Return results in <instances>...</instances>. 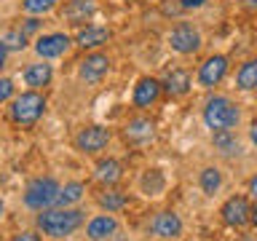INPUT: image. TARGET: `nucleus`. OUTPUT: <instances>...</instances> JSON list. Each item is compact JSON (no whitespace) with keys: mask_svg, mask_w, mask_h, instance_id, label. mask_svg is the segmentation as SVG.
Returning <instances> with one entry per match:
<instances>
[{"mask_svg":"<svg viewBox=\"0 0 257 241\" xmlns=\"http://www.w3.org/2000/svg\"><path fill=\"white\" fill-rule=\"evenodd\" d=\"M96 204H99L104 212L118 214V212H123V209L128 206V196L123 190H118V188H102L99 193H96Z\"/></svg>","mask_w":257,"mask_h":241,"instance_id":"obj_21","label":"nucleus"},{"mask_svg":"<svg viewBox=\"0 0 257 241\" xmlns=\"http://www.w3.org/2000/svg\"><path fill=\"white\" fill-rule=\"evenodd\" d=\"M6 62H8V48L3 46V40H0V70L6 67Z\"/></svg>","mask_w":257,"mask_h":241,"instance_id":"obj_33","label":"nucleus"},{"mask_svg":"<svg viewBox=\"0 0 257 241\" xmlns=\"http://www.w3.org/2000/svg\"><path fill=\"white\" fill-rule=\"evenodd\" d=\"M62 241H67V238H62Z\"/></svg>","mask_w":257,"mask_h":241,"instance_id":"obj_37","label":"nucleus"},{"mask_svg":"<svg viewBox=\"0 0 257 241\" xmlns=\"http://www.w3.org/2000/svg\"><path fill=\"white\" fill-rule=\"evenodd\" d=\"M3 214H6V201L0 198V217H3Z\"/></svg>","mask_w":257,"mask_h":241,"instance_id":"obj_36","label":"nucleus"},{"mask_svg":"<svg viewBox=\"0 0 257 241\" xmlns=\"http://www.w3.org/2000/svg\"><path fill=\"white\" fill-rule=\"evenodd\" d=\"M96 14V0H67L64 3V19L72 27H83L86 22H91Z\"/></svg>","mask_w":257,"mask_h":241,"instance_id":"obj_16","label":"nucleus"},{"mask_svg":"<svg viewBox=\"0 0 257 241\" xmlns=\"http://www.w3.org/2000/svg\"><path fill=\"white\" fill-rule=\"evenodd\" d=\"M59 190L62 185L54 180V177H35V180L27 182L24 188V206L35 209V212H43V209L56 206L59 201Z\"/></svg>","mask_w":257,"mask_h":241,"instance_id":"obj_4","label":"nucleus"},{"mask_svg":"<svg viewBox=\"0 0 257 241\" xmlns=\"http://www.w3.org/2000/svg\"><path fill=\"white\" fill-rule=\"evenodd\" d=\"M249 225L257 228V201H252V212H249Z\"/></svg>","mask_w":257,"mask_h":241,"instance_id":"obj_34","label":"nucleus"},{"mask_svg":"<svg viewBox=\"0 0 257 241\" xmlns=\"http://www.w3.org/2000/svg\"><path fill=\"white\" fill-rule=\"evenodd\" d=\"M166 40H169V48L180 56H193V54L201 51V46H204V35H201V30L193 22H177L174 27L169 30Z\"/></svg>","mask_w":257,"mask_h":241,"instance_id":"obj_5","label":"nucleus"},{"mask_svg":"<svg viewBox=\"0 0 257 241\" xmlns=\"http://www.w3.org/2000/svg\"><path fill=\"white\" fill-rule=\"evenodd\" d=\"M222 169L220 166H214V164H209V166H204L198 172V188L204 190V196H217V193L222 190Z\"/></svg>","mask_w":257,"mask_h":241,"instance_id":"obj_23","label":"nucleus"},{"mask_svg":"<svg viewBox=\"0 0 257 241\" xmlns=\"http://www.w3.org/2000/svg\"><path fill=\"white\" fill-rule=\"evenodd\" d=\"M123 140L134 148H145L156 140V120L148 115H134L123 124Z\"/></svg>","mask_w":257,"mask_h":241,"instance_id":"obj_11","label":"nucleus"},{"mask_svg":"<svg viewBox=\"0 0 257 241\" xmlns=\"http://www.w3.org/2000/svg\"><path fill=\"white\" fill-rule=\"evenodd\" d=\"M236 88L238 91H254L257 88V59H246L236 70Z\"/></svg>","mask_w":257,"mask_h":241,"instance_id":"obj_24","label":"nucleus"},{"mask_svg":"<svg viewBox=\"0 0 257 241\" xmlns=\"http://www.w3.org/2000/svg\"><path fill=\"white\" fill-rule=\"evenodd\" d=\"M110 142H112V132L104 126H86V129H80L75 134V140H72L75 150L83 153V156H99Z\"/></svg>","mask_w":257,"mask_h":241,"instance_id":"obj_6","label":"nucleus"},{"mask_svg":"<svg viewBox=\"0 0 257 241\" xmlns=\"http://www.w3.org/2000/svg\"><path fill=\"white\" fill-rule=\"evenodd\" d=\"M212 148L222 158H236L241 156V140L236 132H212Z\"/></svg>","mask_w":257,"mask_h":241,"instance_id":"obj_20","label":"nucleus"},{"mask_svg":"<svg viewBox=\"0 0 257 241\" xmlns=\"http://www.w3.org/2000/svg\"><path fill=\"white\" fill-rule=\"evenodd\" d=\"M249 142H252L254 148H257V120H254L252 126H249Z\"/></svg>","mask_w":257,"mask_h":241,"instance_id":"obj_35","label":"nucleus"},{"mask_svg":"<svg viewBox=\"0 0 257 241\" xmlns=\"http://www.w3.org/2000/svg\"><path fill=\"white\" fill-rule=\"evenodd\" d=\"M148 230L156 238H161V241H174V238L182 236L185 222H182V217L177 214V212H172V209H161V212H156V214L150 217Z\"/></svg>","mask_w":257,"mask_h":241,"instance_id":"obj_9","label":"nucleus"},{"mask_svg":"<svg viewBox=\"0 0 257 241\" xmlns=\"http://www.w3.org/2000/svg\"><path fill=\"white\" fill-rule=\"evenodd\" d=\"M0 40H3V46L8 51H24V48H27V35H24L22 30H8Z\"/></svg>","mask_w":257,"mask_h":241,"instance_id":"obj_27","label":"nucleus"},{"mask_svg":"<svg viewBox=\"0 0 257 241\" xmlns=\"http://www.w3.org/2000/svg\"><path fill=\"white\" fill-rule=\"evenodd\" d=\"M75 46V38H70L67 32H48V35H40L35 40V54L40 56V59H59V56H64L70 51V48Z\"/></svg>","mask_w":257,"mask_h":241,"instance_id":"obj_10","label":"nucleus"},{"mask_svg":"<svg viewBox=\"0 0 257 241\" xmlns=\"http://www.w3.org/2000/svg\"><path fill=\"white\" fill-rule=\"evenodd\" d=\"M228 70H230V59H228V56H225V54H212V56H206V59L198 64L196 80H198L201 88H214V86H220L225 80Z\"/></svg>","mask_w":257,"mask_h":241,"instance_id":"obj_8","label":"nucleus"},{"mask_svg":"<svg viewBox=\"0 0 257 241\" xmlns=\"http://www.w3.org/2000/svg\"><path fill=\"white\" fill-rule=\"evenodd\" d=\"M182 11H198V8L206 6V0H177Z\"/></svg>","mask_w":257,"mask_h":241,"instance_id":"obj_30","label":"nucleus"},{"mask_svg":"<svg viewBox=\"0 0 257 241\" xmlns=\"http://www.w3.org/2000/svg\"><path fill=\"white\" fill-rule=\"evenodd\" d=\"M43 112H46V96L40 91H35V88H30V91H22L11 99L8 118H11V124H16V126L30 129L43 118Z\"/></svg>","mask_w":257,"mask_h":241,"instance_id":"obj_3","label":"nucleus"},{"mask_svg":"<svg viewBox=\"0 0 257 241\" xmlns=\"http://www.w3.org/2000/svg\"><path fill=\"white\" fill-rule=\"evenodd\" d=\"M112 70V59L102 51H91L86 54L78 64V78L86 80V83H99V80Z\"/></svg>","mask_w":257,"mask_h":241,"instance_id":"obj_12","label":"nucleus"},{"mask_svg":"<svg viewBox=\"0 0 257 241\" xmlns=\"http://www.w3.org/2000/svg\"><path fill=\"white\" fill-rule=\"evenodd\" d=\"M123 164L118 158H99L94 164V180L102 185V188H115V185L123 180Z\"/></svg>","mask_w":257,"mask_h":241,"instance_id":"obj_15","label":"nucleus"},{"mask_svg":"<svg viewBox=\"0 0 257 241\" xmlns=\"http://www.w3.org/2000/svg\"><path fill=\"white\" fill-rule=\"evenodd\" d=\"M249 212H252V198L246 193H233L220 206V217L228 228H244V225H249Z\"/></svg>","mask_w":257,"mask_h":241,"instance_id":"obj_7","label":"nucleus"},{"mask_svg":"<svg viewBox=\"0 0 257 241\" xmlns=\"http://www.w3.org/2000/svg\"><path fill=\"white\" fill-rule=\"evenodd\" d=\"M112 38V32L107 27H102V24H86V27H80L78 30V35H75V46L80 48H99L104 46L107 40Z\"/></svg>","mask_w":257,"mask_h":241,"instance_id":"obj_17","label":"nucleus"},{"mask_svg":"<svg viewBox=\"0 0 257 241\" xmlns=\"http://www.w3.org/2000/svg\"><path fill=\"white\" fill-rule=\"evenodd\" d=\"M118 228H120V222H118L115 214H110V212L94 214L91 220L86 222V238L88 241H104V238L115 236Z\"/></svg>","mask_w":257,"mask_h":241,"instance_id":"obj_14","label":"nucleus"},{"mask_svg":"<svg viewBox=\"0 0 257 241\" xmlns=\"http://www.w3.org/2000/svg\"><path fill=\"white\" fill-rule=\"evenodd\" d=\"M56 6H59V0H22V11H24V14H30V16L51 14Z\"/></svg>","mask_w":257,"mask_h":241,"instance_id":"obj_26","label":"nucleus"},{"mask_svg":"<svg viewBox=\"0 0 257 241\" xmlns=\"http://www.w3.org/2000/svg\"><path fill=\"white\" fill-rule=\"evenodd\" d=\"M137 188H140L142 196L156 198V196H161V193L166 190V174L161 172V169H145L140 182H137Z\"/></svg>","mask_w":257,"mask_h":241,"instance_id":"obj_19","label":"nucleus"},{"mask_svg":"<svg viewBox=\"0 0 257 241\" xmlns=\"http://www.w3.org/2000/svg\"><path fill=\"white\" fill-rule=\"evenodd\" d=\"M86 225V214L83 209L78 206H51V209H43L38 217H35V228L38 233L54 238V241H62L72 236L78 228Z\"/></svg>","mask_w":257,"mask_h":241,"instance_id":"obj_1","label":"nucleus"},{"mask_svg":"<svg viewBox=\"0 0 257 241\" xmlns=\"http://www.w3.org/2000/svg\"><path fill=\"white\" fill-rule=\"evenodd\" d=\"M40 27H43V22H40L38 16H27V19L22 22V27H19V30L24 32V35H32V32H38Z\"/></svg>","mask_w":257,"mask_h":241,"instance_id":"obj_29","label":"nucleus"},{"mask_svg":"<svg viewBox=\"0 0 257 241\" xmlns=\"http://www.w3.org/2000/svg\"><path fill=\"white\" fill-rule=\"evenodd\" d=\"M158 241H161V238H158Z\"/></svg>","mask_w":257,"mask_h":241,"instance_id":"obj_38","label":"nucleus"},{"mask_svg":"<svg viewBox=\"0 0 257 241\" xmlns=\"http://www.w3.org/2000/svg\"><path fill=\"white\" fill-rule=\"evenodd\" d=\"M241 118H244L241 107L225 94L206 96L204 107H201V120L209 132H236Z\"/></svg>","mask_w":257,"mask_h":241,"instance_id":"obj_2","label":"nucleus"},{"mask_svg":"<svg viewBox=\"0 0 257 241\" xmlns=\"http://www.w3.org/2000/svg\"><path fill=\"white\" fill-rule=\"evenodd\" d=\"M22 78H24V83H27L30 88H35V91H38V88H43V86L51 83L54 67H51L46 59H43V62H32V64H27V67H24Z\"/></svg>","mask_w":257,"mask_h":241,"instance_id":"obj_18","label":"nucleus"},{"mask_svg":"<svg viewBox=\"0 0 257 241\" xmlns=\"http://www.w3.org/2000/svg\"><path fill=\"white\" fill-rule=\"evenodd\" d=\"M246 196L252 201H257V172L249 177V182H246Z\"/></svg>","mask_w":257,"mask_h":241,"instance_id":"obj_32","label":"nucleus"},{"mask_svg":"<svg viewBox=\"0 0 257 241\" xmlns=\"http://www.w3.org/2000/svg\"><path fill=\"white\" fill-rule=\"evenodd\" d=\"M16 96V86L11 78H0V104L3 102H11Z\"/></svg>","mask_w":257,"mask_h":241,"instance_id":"obj_28","label":"nucleus"},{"mask_svg":"<svg viewBox=\"0 0 257 241\" xmlns=\"http://www.w3.org/2000/svg\"><path fill=\"white\" fill-rule=\"evenodd\" d=\"M11 241H43V238H40L35 230H22V233H16Z\"/></svg>","mask_w":257,"mask_h":241,"instance_id":"obj_31","label":"nucleus"},{"mask_svg":"<svg viewBox=\"0 0 257 241\" xmlns=\"http://www.w3.org/2000/svg\"><path fill=\"white\" fill-rule=\"evenodd\" d=\"M164 83V91L169 94V96H185L190 91V86H193V78H190V72L188 70H172L169 75L161 80Z\"/></svg>","mask_w":257,"mask_h":241,"instance_id":"obj_22","label":"nucleus"},{"mask_svg":"<svg viewBox=\"0 0 257 241\" xmlns=\"http://www.w3.org/2000/svg\"><path fill=\"white\" fill-rule=\"evenodd\" d=\"M161 94H164V83L153 75H142L132 91V104L137 110H148L161 99Z\"/></svg>","mask_w":257,"mask_h":241,"instance_id":"obj_13","label":"nucleus"},{"mask_svg":"<svg viewBox=\"0 0 257 241\" xmlns=\"http://www.w3.org/2000/svg\"><path fill=\"white\" fill-rule=\"evenodd\" d=\"M86 196V185L72 180V182H64L62 190H59V201H56V206H78L80 201Z\"/></svg>","mask_w":257,"mask_h":241,"instance_id":"obj_25","label":"nucleus"}]
</instances>
